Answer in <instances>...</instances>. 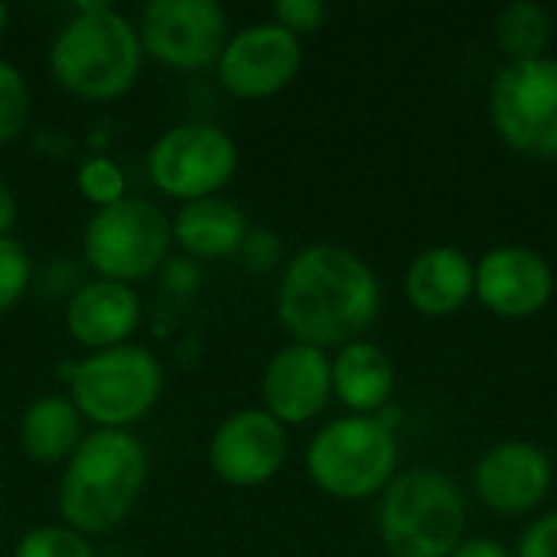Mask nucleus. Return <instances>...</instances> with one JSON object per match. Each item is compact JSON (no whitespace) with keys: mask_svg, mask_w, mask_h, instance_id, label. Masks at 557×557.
I'll return each mask as SVG.
<instances>
[{"mask_svg":"<svg viewBox=\"0 0 557 557\" xmlns=\"http://www.w3.org/2000/svg\"><path fill=\"white\" fill-rule=\"evenodd\" d=\"M382 287L375 271L343 245H307L277 287V320L294 343L330 349L356 343L379 317Z\"/></svg>","mask_w":557,"mask_h":557,"instance_id":"nucleus-1","label":"nucleus"},{"mask_svg":"<svg viewBox=\"0 0 557 557\" xmlns=\"http://www.w3.org/2000/svg\"><path fill=\"white\" fill-rule=\"evenodd\" d=\"M147 480V454L127 431H95L82 437L65 463L59 512L78 535H98L124 522Z\"/></svg>","mask_w":557,"mask_h":557,"instance_id":"nucleus-2","label":"nucleus"},{"mask_svg":"<svg viewBox=\"0 0 557 557\" xmlns=\"http://www.w3.org/2000/svg\"><path fill=\"white\" fill-rule=\"evenodd\" d=\"M140 55L144 49L127 16L108 3H78V13L49 49V65L65 91L85 101H108L137 82Z\"/></svg>","mask_w":557,"mask_h":557,"instance_id":"nucleus-3","label":"nucleus"},{"mask_svg":"<svg viewBox=\"0 0 557 557\" xmlns=\"http://www.w3.org/2000/svg\"><path fill=\"white\" fill-rule=\"evenodd\" d=\"M463 529L467 503L444 470H408L382 493L379 539L392 557H450L463 542Z\"/></svg>","mask_w":557,"mask_h":557,"instance_id":"nucleus-4","label":"nucleus"},{"mask_svg":"<svg viewBox=\"0 0 557 557\" xmlns=\"http://www.w3.org/2000/svg\"><path fill=\"white\" fill-rule=\"evenodd\" d=\"M398 441L385 418H339L317 431L307 447V473L333 499L359 503L395 480Z\"/></svg>","mask_w":557,"mask_h":557,"instance_id":"nucleus-5","label":"nucleus"},{"mask_svg":"<svg viewBox=\"0 0 557 557\" xmlns=\"http://www.w3.org/2000/svg\"><path fill=\"white\" fill-rule=\"evenodd\" d=\"M163 392V372L150 349L114 346L91 352L72 372V401L101 431H124L140 421Z\"/></svg>","mask_w":557,"mask_h":557,"instance_id":"nucleus-6","label":"nucleus"},{"mask_svg":"<svg viewBox=\"0 0 557 557\" xmlns=\"http://www.w3.org/2000/svg\"><path fill=\"white\" fill-rule=\"evenodd\" d=\"M173 235L166 215L137 196H124L121 202L98 209L82 238L85 261L91 271L101 274V281H140L160 268L166 258Z\"/></svg>","mask_w":557,"mask_h":557,"instance_id":"nucleus-7","label":"nucleus"},{"mask_svg":"<svg viewBox=\"0 0 557 557\" xmlns=\"http://www.w3.org/2000/svg\"><path fill=\"white\" fill-rule=\"evenodd\" d=\"M490 117L512 150L535 160H555L557 59L542 55L503 65L490 88Z\"/></svg>","mask_w":557,"mask_h":557,"instance_id":"nucleus-8","label":"nucleus"},{"mask_svg":"<svg viewBox=\"0 0 557 557\" xmlns=\"http://www.w3.org/2000/svg\"><path fill=\"white\" fill-rule=\"evenodd\" d=\"M147 170L157 189L173 199L196 202L219 196L238 170L235 140L206 121H189L163 131L147 153Z\"/></svg>","mask_w":557,"mask_h":557,"instance_id":"nucleus-9","label":"nucleus"},{"mask_svg":"<svg viewBox=\"0 0 557 557\" xmlns=\"http://www.w3.org/2000/svg\"><path fill=\"white\" fill-rule=\"evenodd\" d=\"M137 39L170 69H206L228 42V20L215 0H150L140 10Z\"/></svg>","mask_w":557,"mask_h":557,"instance_id":"nucleus-10","label":"nucleus"},{"mask_svg":"<svg viewBox=\"0 0 557 557\" xmlns=\"http://www.w3.org/2000/svg\"><path fill=\"white\" fill-rule=\"evenodd\" d=\"M304 65L294 33L277 23H251L228 36L219 55V78L235 98H271L284 91Z\"/></svg>","mask_w":557,"mask_h":557,"instance_id":"nucleus-11","label":"nucleus"},{"mask_svg":"<svg viewBox=\"0 0 557 557\" xmlns=\"http://www.w3.org/2000/svg\"><path fill=\"white\" fill-rule=\"evenodd\" d=\"M287 460V428L264 408L232 411L212 434L209 463L228 486H261L281 473Z\"/></svg>","mask_w":557,"mask_h":557,"instance_id":"nucleus-12","label":"nucleus"},{"mask_svg":"<svg viewBox=\"0 0 557 557\" xmlns=\"http://www.w3.org/2000/svg\"><path fill=\"white\" fill-rule=\"evenodd\" d=\"M552 294L555 271L535 248L499 245L476 261L473 297H480V304L503 320H529L542 313Z\"/></svg>","mask_w":557,"mask_h":557,"instance_id":"nucleus-13","label":"nucleus"},{"mask_svg":"<svg viewBox=\"0 0 557 557\" xmlns=\"http://www.w3.org/2000/svg\"><path fill=\"white\" fill-rule=\"evenodd\" d=\"M552 480L555 470L548 454L529 441L493 444L473 470V490L480 503L499 516H525L542 506Z\"/></svg>","mask_w":557,"mask_h":557,"instance_id":"nucleus-14","label":"nucleus"},{"mask_svg":"<svg viewBox=\"0 0 557 557\" xmlns=\"http://www.w3.org/2000/svg\"><path fill=\"white\" fill-rule=\"evenodd\" d=\"M261 398L264 411L284 428L313 421L333 398V359L304 343L277 349L264 366Z\"/></svg>","mask_w":557,"mask_h":557,"instance_id":"nucleus-15","label":"nucleus"},{"mask_svg":"<svg viewBox=\"0 0 557 557\" xmlns=\"http://www.w3.org/2000/svg\"><path fill=\"white\" fill-rule=\"evenodd\" d=\"M65 326L85 349L101 352L124 346L140 326V297L131 290V284L98 277L72 294L65 307Z\"/></svg>","mask_w":557,"mask_h":557,"instance_id":"nucleus-16","label":"nucleus"},{"mask_svg":"<svg viewBox=\"0 0 557 557\" xmlns=\"http://www.w3.org/2000/svg\"><path fill=\"white\" fill-rule=\"evenodd\" d=\"M476 264L454 245L424 248L405 271L408 304L424 317H450L473 297Z\"/></svg>","mask_w":557,"mask_h":557,"instance_id":"nucleus-17","label":"nucleus"},{"mask_svg":"<svg viewBox=\"0 0 557 557\" xmlns=\"http://www.w3.org/2000/svg\"><path fill=\"white\" fill-rule=\"evenodd\" d=\"M170 235L186 255L202 258V261H215V258H228V255L245 248L248 219L238 209V202L222 199V196H209V199L186 202L176 212Z\"/></svg>","mask_w":557,"mask_h":557,"instance_id":"nucleus-18","label":"nucleus"},{"mask_svg":"<svg viewBox=\"0 0 557 557\" xmlns=\"http://www.w3.org/2000/svg\"><path fill=\"white\" fill-rule=\"evenodd\" d=\"M395 392V366L375 343L356 339L333 359V395L352 411L372 418L388 405Z\"/></svg>","mask_w":557,"mask_h":557,"instance_id":"nucleus-19","label":"nucleus"},{"mask_svg":"<svg viewBox=\"0 0 557 557\" xmlns=\"http://www.w3.org/2000/svg\"><path fill=\"white\" fill-rule=\"evenodd\" d=\"M82 444V414L65 395L36 398L20 418V447L36 463H59Z\"/></svg>","mask_w":557,"mask_h":557,"instance_id":"nucleus-20","label":"nucleus"},{"mask_svg":"<svg viewBox=\"0 0 557 557\" xmlns=\"http://www.w3.org/2000/svg\"><path fill=\"white\" fill-rule=\"evenodd\" d=\"M496 42L506 52L509 62H529L542 59L552 42V16L535 0H516L506 3L496 13Z\"/></svg>","mask_w":557,"mask_h":557,"instance_id":"nucleus-21","label":"nucleus"},{"mask_svg":"<svg viewBox=\"0 0 557 557\" xmlns=\"http://www.w3.org/2000/svg\"><path fill=\"white\" fill-rule=\"evenodd\" d=\"M29 121V85L16 65L0 59V144L23 134Z\"/></svg>","mask_w":557,"mask_h":557,"instance_id":"nucleus-22","label":"nucleus"},{"mask_svg":"<svg viewBox=\"0 0 557 557\" xmlns=\"http://www.w3.org/2000/svg\"><path fill=\"white\" fill-rule=\"evenodd\" d=\"M13 557H95L88 542L69 529V525H39V529H29L16 548Z\"/></svg>","mask_w":557,"mask_h":557,"instance_id":"nucleus-23","label":"nucleus"},{"mask_svg":"<svg viewBox=\"0 0 557 557\" xmlns=\"http://www.w3.org/2000/svg\"><path fill=\"white\" fill-rule=\"evenodd\" d=\"M78 193L95 202L98 209H108L124 199V173L108 157H88L78 166Z\"/></svg>","mask_w":557,"mask_h":557,"instance_id":"nucleus-24","label":"nucleus"},{"mask_svg":"<svg viewBox=\"0 0 557 557\" xmlns=\"http://www.w3.org/2000/svg\"><path fill=\"white\" fill-rule=\"evenodd\" d=\"M26 284H29V255L16 238L3 235L0 238V313H7L26 294Z\"/></svg>","mask_w":557,"mask_h":557,"instance_id":"nucleus-25","label":"nucleus"},{"mask_svg":"<svg viewBox=\"0 0 557 557\" xmlns=\"http://www.w3.org/2000/svg\"><path fill=\"white\" fill-rule=\"evenodd\" d=\"M326 20V7L320 0H277L274 3V23L294 33L297 39L307 33H317Z\"/></svg>","mask_w":557,"mask_h":557,"instance_id":"nucleus-26","label":"nucleus"},{"mask_svg":"<svg viewBox=\"0 0 557 557\" xmlns=\"http://www.w3.org/2000/svg\"><path fill=\"white\" fill-rule=\"evenodd\" d=\"M516 557H557V512L535 519L522 532Z\"/></svg>","mask_w":557,"mask_h":557,"instance_id":"nucleus-27","label":"nucleus"},{"mask_svg":"<svg viewBox=\"0 0 557 557\" xmlns=\"http://www.w3.org/2000/svg\"><path fill=\"white\" fill-rule=\"evenodd\" d=\"M450 557H516L503 542L496 539H463Z\"/></svg>","mask_w":557,"mask_h":557,"instance_id":"nucleus-28","label":"nucleus"},{"mask_svg":"<svg viewBox=\"0 0 557 557\" xmlns=\"http://www.w3.org/2000/svg\"><path fill=\"white\" fill-rule=\"evenodd\" d=\"M13 222H16V199H13L10 186L0 180V238L13 228Z\"/></svg>","mask_w":557,"mask_h":557,"instance_id":"nucleus-29","label":"nucleus"},{"mask_svg":"<svg viewBox=\"0 0 557 557\" xmlns=\"http://www.w3.org/2000/svg\"><path fill=\"white\" fill-rule=\"evenodd\" d=\"M3 29H7V7L0 3V36H3Z\"/></svg>","mask_w":557,"mask_h":557,"instance_id":"nucleus-30","label":"nucleus"}]
</instances>
